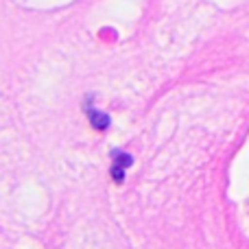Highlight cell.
<instances>
[{
	"label": "cell",
	"mask_w": 249,
	"mask_h": 249,
	"mask_svg": "<svg viewBox=\"0 0 249 249\" xmlns=\"http://www.w3.org/2000/svg\"><path fill=\"white\" fill-rule=\"evenodd\" d=\"M131 164V155L127 153H118L116 160H114V166H112V177L121 184V181L124 179V168Z\"/></svg>",
	"instance_id": "cell-1"
},
{
	"label": "cell",
	"mask_w": 249,
	"mask_h": 249,
	"mask_svg": "<svg viewBox=\"0 0 249 249\" xmlns=\"http://www.w3.org/2000/svg\"><path fill=\"white\" fill-rule=\"evenodd\" d=\"M88 118H90L92 127L99 129V131H103V129L109 127V118H107V114H103V112H96V109L88 107Z\"/></svg>",
	"instance_id": "cell-2"
}]
</instances>
